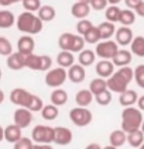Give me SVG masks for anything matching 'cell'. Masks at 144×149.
Segmentation results:
<instances>
[{"label": "cell", "instance_id": "cell-11", "mask_svg": "<svg viewBox=\"0 0 144 149\" xmlns=\"http://www.w3.org/2000/svg\"><path fill=\"white\" fill-rule=\"evenodd\" d=\"M114 38H116V44L120 47H127L130 45L133 38H134V34L131 31L130 27H120L116 30L114 33Z\"/></svg>", "mask_w": 144, "mask_h": 149}, {"label": "cell", "instance_id": "cell-24", "mask_svg": "<svg viewBox=\"0 0 144 149\" xmlns=\"http://www.w3.org/2000/svg\"><path fill=\"white\" fill-rule=\"evenodd\" d=\"M37 16H38V18L41 20L42 23H50V21H52L55 18L57 11H55V8L52 6L45 4V6H41V8L37 11Z\"/></svg>", "mask_w": 144, "mask_h": 149}, {"label": "cell", "instance_id": "cell-12", "mask_svg": "<svg viewBox=\"0 0 144 149\" xmlns=\"http://www.w3.org/2000/svg\"><path fill=\"white\" fill-rule=\"evenodd\" d=\"M34 48H35V41L31 35H23L18 38L17 41V52L23 54V55H30L34 54Z\"/></svg>", "mask_w": 144, "mask_h": 149}, {"label": "cell", "instance_id": "cell-7", "mask_svg": "<svg viewBox=\"0 0 144 149\" xmlns=\"http://www.w3.org/2000/svg\"><path fill=\"white\" fill-rule=\"evenodd\" d=\"M117 51H119V45L116 44V41H113V40H106V41H100L99 44H96L95 54H96L98 58L110 61V59L116 55Z\"/></svg>", "mask_w": 144, "mask_h": 149}, {"label": "cell", "instance_id": "cell-21", "mask_svg": "<svg viewBox=\"0 0 144 149\" xmlns=\"http://www.w3.org/2000/svg\"><path fill=\"white\" fill-rule=\"evenodd\" d=\"M57 63L59 68H64V69H69L75 63V56L72 52L69 51H61L58 55H57Z\"/></svg>", "mask_w": 144, "mask_h": 149}, {"label": "cell", "instance_id": "cell-17", "mask_svg": "<svg viewBox=\"0 0 144 149\" xmlns=\"http://www.w3.org/2000/svg\"><path fill=\"white\" fill-rule=\"evenodd\" d=\"M89 13H91V6H89V3H85V1H76L71 7V14L78 20L86 18L89 16Z\"/></svg>", "mask_w": 144, "mask_h": 149}, {"label": "cell", "instance_id": "cell-53", "mask_svg": "<svg viewBox=\"0 0 144 149\" xmlns=\"http://www.w3.org/2000/svg\"><path fill=\"white\" fill-rule=\"evenodd\" d=\"M4 141V128L0 127V142Z\"/></svg>", "mask_w": 144, "mask_h": 149}, {"label": "cell", "instance_id": "cell-46", "mask_svg": "<svg viewBox=\"0 0 144 149\" xmlns=\"http://www.w3.org/2000/svg\"><path fill=\"white\" fill-rule=\"evenodd\" d=\"M141 3H143V0H124V4H126V7L130 8V10H133V11H134L136 8L138 7Z\"/></svg>", "mask_w": 144, "mask_h": 149}, {"label": "cell", "instance_id": "cell-19", "mask_svg": "<svg viewBox=\"0 0 144 149\" xmlns=\"http://www.w3.org/2000/svg\"><path fill=\"white\" fill-rule=\"evenodd\" d=\"M137 100H138V94L134 90H131V89H127L126 91L120 93V96H119V103L124 108L133 107L136 103H137Z\"/></svg>", "mask_w": 144, "mask_h": 149}, {"label": "cell", "instance_id": "cell-55", "mask_svg": "<svg viewBox=\"0 0 144 149\" xmlns=\"http://www.w3.org/2000/svg\"><path fill=\"white\" fill-rule=\"evenodd\" d=\"M102 149H117V148H114V146H112V145H107V146H105V148H102Z\"/></svg>", "mask_w": 144, "mask_h": 149}, {"label": "cell", "instance_id": "cell-36", "mask_svg": "<svg viewBox=\"0 0 144 149\" xmlns=\"http://www.w3.org/2000/svg\"><path fill=\"white\" fill-rule=\"evenodd\" d=\"M84 40L86 44H91V45H93V44H95V45L99 44V42L102 41V38H100V33H99L98 27L93 25L92 28L84 35Z\"/></svg>", "mask_w": 144, "mask_h": 149}, {"label": "cell", "instance_id": "cell-22", "mask_svg": "<svg viewBox=\"0 0 144 149\" xmlns=\"http://www.w3.org/2000/svg\"><path fill=\"white\" fill-rule=\"evenodd\" d=\"M109 145H112V146L120 148L127 142V134L123 130H114L109 135Z\"/></svg>", "mask_w": 144, "mask_h": 149}, {"label": "cell", "instance_id": "cell-6", "mask_svg": "<svg viewBox=\"0 0 144 149\" xmlns=\"http://www.w3.org/2000/svg\"><path fill=\"white\" fill-rule=\"evenodd\" d=\"M31 139L35 143H48L54 142V128L48 125H37L31 131Z\"/></svg>", "mask_w": 144, "mask_h": 149}, {"label": "cell", "instance_id": "cell-34", "mask_svg": "<svg viewBox=\"0 0 144 149\" xmlns=\"http://www.w3.org/2000/svg\"><path fill=\"white\" fill-rule=\"evenodd\" d=\"M25 68L31 70H41V55L30 54L25 56Z\"/></svg>", "mask_w": 144, "mask_h": 149}, {"label": "cell", "instance_id": "cell-26", "mask_svg": "<svg viewBox=\"0 0 144 149\" xmlns=\"http://www.w3.org/2000/svg\"><path fill=\"white\" fill-rule=\"evenodd\" d=\"M130 52L138 58H144V37L138 35L133 38V41L130 44Z\"/></svg>", "mask_w": 144, "mask_h": 149}, {"label": "cell", "instance_id": "cell-2", "mask_svg": "<svg viewBox=\"0 0 144 149\" xmlns=\"http://www.w3.org/2000/svg\"><path fill=\"white\" fill-rule=\"evenodd\" d=\"M16 25L18 31L23 33L24 35H37L42 31L44 23L38 18L37 14L30 13V11H23L16 18Z\"/></svg>", "mask_w": 144, "mask_h": 149}, {"label": "cell", "instance_id": "cell-56", "mask_svg": "<svg viewBox=\"0 0 144 149\" xmlns=\"http://www.w3.org/2000/svg\"><path fill=\"white\" fill-rule=\"evenodd\" d=\"M140 130H141V132L144 134V120H143V123H141V127H140Z\"/></svg>", "mask_w": 144, "mask_h": 149}, {"label": "cell", "instance_id": "cell-43", "mask_svg": "<svg viewBox=\"0 0 144 149\" xmlns=\"http://www.w3.org/2000/svg\"><path fill=\"white\" fill-rule=\"evenodd\" d=\"M34 145V142L31 138H25V136H21L18 141L14 143V149H31Z\"/></svg>", "mask_w": 144, "mask_h": 149}, {"label": "cell", "instance_id": "cell-42", "mask_svg": "<svg viewBox=\"0 0 144 149\" xmlns=\"http://www.w3.org/2000/svg\"><path fill=\"white\" fill-rule=\"evenodd\" d=\"M42 107H44V101L41 100V97H38V96L34 94L33 100H31V103H30V106H28V110H30L31 113H41Z\"/></svg>", "mask_w": 144, "mask_h": 149}, {"label": "cell", "instance_id": "cell-23", "mask_svg": "<svg viewBox=\"0 0 144 149\" xmlns=\"http://www.w3.org/2000/svg\"><path fill=\"white\" fill-rule=\"evenodd\" d=\"M98 30L100 33V38L102 41H106V40H110L114 33H116V25L113 23H109V21H103L98 25Z\"/></svg>", "mask_w": 144, "mask_h": 149}, {"label": "cell", "instance_id": "cell-33", "mask_svg": "<svg viewBox=\"0 0 144 149\" xmlns=\"http://www.w3.org/2000/svg\"><path fill=\"white\" fill-rule=\"evenodd\" d=\"M74 35H75V34H72V33H62L59 35L58 45H59V48H61V51H69V52H71Z\"/></svg>", "mask_w": 144, "mask_h": 149}, {"label": "cell", "instance_id": "cell-28", "mask_svg": "<svg viewBox=\"0 0 144 149\" xmlns=\"http://www.w3.org/2000/svg\"><path fill=\"white\" fill-rule=\"evenodd\" d=\"M127 143L131 148H136V149L140 148L144 143V134L141 132V130H137V131L127 134Z\"/></svg>", "mask_w": 144, "mask_h": 149}, {"label": "cell", "instance_id": "cell-51", "mask_svg": "<svg viewBox=\"0 0 144 149\" xmlns=\"http://www.w3.org/2000/svg\"><path fill=\"white\" fill-rule=\"evenodd\" d=\"M85 149H102V146L99 145V143H89Z\"/></svg>", "mask_w": 144, "mask_h": 149}, {"label": "cell", "instance_id": "cell-52", "mask_svg": "<svg viewBox=\"0 0 144 149\" xmlns=\"http://www.w3.org/2000/svg\"><path fill=\"white\" fill-rule=\"evenodd\" d=\"M120 1H122V0H107V3H109L110 6H117Z\"/></svg>", "mask_w": 144, "mask_h": 149}, {"label": "cell", "instance_id": "cell-20", "mask_svg": "<svg viewBox=\"0 0 144 149\" xmlns=\"http://www.w3.org/2000/svg\"><path fill=\"white\" fill-rule=\"evenodd\" d=\"M95 96H93L89 89H82V90L76 91L75 94V103L78 104V107H88L93 101Z\"/></svg>", "mask_w": 144, "mask_h": 149}, {"label": "cell", "instance_id": "cell-8", "mask_svg": "<svg viewBox=\"0 0 144 149\" xmlns=\"http://www.w3.org/2000/svg\"><path fill=\"white\" fill-rule=\"evenodd\" d=\"M33 97H34L33 93H30L28 90H25L23 87H16L10 93V101L13 104H16L17 107H23V108H28Z\"/></svg>", "mask_w": 144, "mask_h": 149}, {"label": "cell", "instance_id": "cell-45", "mask_svg": "<svg viewBox=\"0 0 144 149\" xmlns=\"http://www.w3.org/2000/svg\"><path fill=\"white\" fill-rule=\"evenodd\" d=\"M50 69H52V58L48 55H41V70L48 72Z\"/></svg>", "mask_w": 144, "mask_h": 149}, {"label": "cell", "instance_id": "cell-54", "mask_svg": "<svg viewBox=\"0 0 144 149\" xmlns=\"http://www.w3.org/2000/svg\"><path fill=\"white\" fill-rule=\"evenodd\" d=\"M4 99H6V96H4V93H3V90L0 89V104L4 101Z\"/></svg>", "mask_w": 144, "mask_h": 149}, {"label": "cell", "instance_id": "cell-10", "mask_svg": "<svg viewBox=\"0 0 144 149\" xmlns=\"http://www.w3.org/2000/svg\"><path fill=\"white\" fill-rule=\"evenodd\" d=\"M74 139V134L67 127H57L54 128V142L59 146L69 145Z\"/></svg>", "mask_w": 144, "mask_h": 149}, {"label": "cell", "instance_id": "cell-4", "mask_svg": "<svg viewBox=\"0 0 144 149\" xmlns=\"http://www.w3.org/2000/svg\"><path fill=\"white\" fill-rule=\"evenodd\" d=\"M68 79V72L64 68H54L50 69L45 74V84L51 89H59Z\"/></svg>", "mask_w": 144, "mask_h": 149}, {"label": "cell", "instance_id": "cell-9", "mask_svg": "<svg viewBox=\"0 0 144 149\" xmlns=\"http://www.w3.org/2000/svg\"><path fill=\"white\" fill-rule=\"evenodd\" d=\"M13 120H14V124L17 127H20L21 130H24L27 127H30L33 123V113L28 110V108H23L18 107L13 114Z\"/></svg>", "mask_w": 144, "mask_h": 149}, {"label": "cell", "instance_id": "cell-13", "mask_svg": "<svg viewBox=\"0 0 144 149\" xmlns=\"http://www.w3.org/2000/svg\"><path fill=\"white\" fill-rule=\"evenodd\" d=\"M95 70H96V74L98 77H102V79H109L112 74L114 73V65L112 61H107V59H100L96 66H95Z\"/></svg>", "mask_w": 144, "mask_h": 149}, {"label": "cell", "instance_id": "cell-49", "mask_svg": "<svg viewBox=\"0 0 144 149\" xmlns=\"http://www.w3.org/2000/svg\"><path fill=\"white\" fill-rule=\"evenodd\" d=\"M136 11V16H140V17H144V1L138 6V7L134 10Z\"/></svg>", "mask_w": 144, "mask_h": 149}, {"label": "cell", "instance_id": "cell-35", "mask_svg": "<svg viewBox=\"0 0 144 149\" xmlns=\"http://www.w3.org/2000/svg\"><path fill=\"white\" fill-rule=\"evenodd\" d=\"M120 11L122 8L119 6H107V8L105 10V17H106V21L109 23H119V18H120Z\"/></svg>", "mask_w": 144, "mask_h": 149}, {"label": "cell", "instance_id": "cell-57", "mask_svg": "<svg viewBox=\"0 0 144 149\" xmlns=\"http://www.w3.org/2000/svg\"><path fill=\"white\" fill-rule=\"evenodd\" d=\"M76 1H85V3H89L91 0H76Z\"/></svg>", "mask_w": 144, "mask_h": 149}, {"label": "cell", "instance_id": "cell-47", "mask_svg": "<svg viewBox=\"0 0 144 149\" xmlns=\"http://www.w3.org/2000/svg\"><path fill=\"white\" fill-rule=\"evenodd\" d=\"M31 149H52V146L48 143H35V145H33Z\"/></svg>", "mask_w": 144, "mask_h": 149}, {"label": "cell", "instance_id": "cell-30", "mask_svg": "<svg viewBox=\"0 0 144 149\" xmlns=\"http://www.w3.org/2000/svg\"><path fill=\"white\" fill-rule=\"evenodd\" d=\"M59 116V110L57 106L54 104H44V107L41 110V117L45 120V121H54L57 117Z\"/></svg>", "mask_w": 144, "mask_h": 149}, {"label": "cell", "instance_id": "cell-44", "mask_svg": "<svg viewBox=\"0 0 144 149\" xmlns=\"http://www.w3.org/2000/svg\"><path fill=\"white\" fill-rule=\"evenodd\" d=\"M89 6H91V8L96 10V11H100V10H106L109 3H107V0H91Z\"/></svg>", "mask_w": 144, "mask_h": 149}, {"label": "cell", "instance_id": "cell-41", "mask_svg": "<svg viewBox=\"0 0 144 149\" xmlns=\"http://www.w3.org/2000/svg\"><path fill=\"white\" fill-rule=\"evenodd\" d=\"M134 80L140 89H144V63L136 66L134 69Z\"/></svg>", "mask_w": 144, "mask_h": 149}, {"label": "cell", "instance_id": "cell-32", "mask_svg": "<svg viewBox=\"0 0 144 149\" xmlns=\"http://www.w3.org/2000/svg\"><path fill=\"white\" fill-rule=\"evenodd\" d=\"M134 21H136V11L130 10V8H124V10L120 11L119 23L123 27H129V25L134 24Z\"/></svg>", "mask_w": 144, "mask_h": 149}, {"label": "cell", "instance_id": "cell-50", "mask_svg": "<svg viewBox=\"0 0 144 149\" xmlns=\"http://www.w3.org/2000/svg\"><path fill=\"white\" fill-rule=\"evenodd\" d=\"M136 104H137V108H138L140 111H144V96H140Z\"/></svg>", "mask_w": 144, "mask_h": 149}, {"label": "cell", "instance_id": "cell-25", "mask_svg": "<svg viewBox=\"0 0 144 149\" xmlns=\"http://www.w3.org/2000/svg\"><path fill=\"white\" fill-rule=\"evenodd\" d=\"M51 104H54V106H57V107H59V106H64V104H67L68 101V93L64 89H54V91L51 93Z\"/></svg>", "mask_w": 144, "mask_h": 149}, {"label": "cell", "instance_id": "cell-27", "mask_svg": "<svg viewBox=\"0 0 144 149\" xmlns=\"http://www.w3.org/2000/svg\"><path fill=\"white\" fill-rule=\"evenodd\" d=\"M78 63L79 65H82V66H91L95 63V61H96V54H95V51L92 49H84L79 52V58H78Z\"/></svg>", "mask_w": 144, "mask_h": 149}, {"label": "cell", "instance_id": "cell-31", "mask_svg": "<svg viewBox=\"0 0 144 149\" xmlns=\"http://www.w3.org/2000/svg\"><path fill=\"white\" fill-rule=\"evenodd\" d=\"M89 90H91V93H92L93 96L107 90V82H106V79H102V77L93 79L92 82H91V84H89Z\"/></svg>", "mask_w": 144, "mask_h": 149}, {"label": "cell", "instance_id": "cell-15", "mask_svg": "<svg viewBox=\"0 0 144 149\" xmlns=\"http://www.w3.org/2000/svg\"><path fill=\"white\" fill-rule=\"evenodd\" d=\"M133 61V54L130 51L127 49H119L116 52V55L112 58V62L114 66H119V68H124V66H129Z\"/></svg>", "mask_w": 144, "mask_h": 149}, {"label": "cell", "instance_id": "cell-16", "mask_svg": "<svg viewBox=\"0 0 144 149\" xmlns=\"http://www.w3.org/2000/svg\"><path fill=\"white\" fill-rule=\"evenodd\" d=\"M67 72H68V79L72 83H82L85 80V77H86V70L79 63H74Z\"/></svg>", "mask_w": 144, "mask_h": 149}, {"label": "cell", "instance_id": "cell-5", "mask_svg": "<svg viewBox=\"0 0 144 149\" xmlns=\"http://www.w3.org/2000/svg\"><path fill=\"white\" fill-rule=\"evenodd\" d=\"M69 120L76 127H86L92 123L93 117L88 107H75L69 111Z\"/></svg>", "mask_w": 144, "mask_h": 149}, {"label": "cell", "instance_id": "cell-39", "mask_svg": "<svg viewBox=\"0 0 144 149\" xmlns=\"http://www.w3.org/2000/svg\"><path fill=\"white\" fill-rule=\"evenodd\" d=\"M92 27H93V24H92L91 20H88V18L79 20L78 24H76V33H78V35H82V37H84L85 34L88 33Z\"/></svg>", "mask_w": 144, "mask_h": 149}, {"label": "cell", "instance_id": "cell-1", "mask_svg": "<svg viewBox=\"0 0 144 149\" xmlns=\"http://www.w3.org/2000/svg\"><path fill=\"white\" fill-rule=\"evenodd\" d=\"M134 80V69L130 66L119 68V70H114V73L106 79L107 89L112 93H123L129 89V84Z\"/></svg>", "mask_w": 144, "mask_h": 149}, {"label": "cell", "instance_id": "cell-37", "mask_svg": "<svg viewBox=\"0 0 144 149\" xmlns=\"http://www.w3.org/2000/svg\"><path fill=\"white\" fill-rule=\"evenodd\" d=\"M24 11H30V13H37L41 8V0H23L21 1Z\"/></svg>", "mask_w": 144, "mask_h": 149}, {"label": "cell", "instance_id": "cell-18", "mask_svg": "<svg viewBox=\"0 0 144 149\" xmlns=\"http://www.w3.org/2000/svg\"><path fill=\"white\" fill-rule=\"evenodd\" d=\"M21 136H23L21 128L16 124H10L4 128V141H7L8 143H16Z\"/></svg>", "mask_w": 144, "mask_h": 149}, {"label": "cell", "instance_id": "cell-48", "mask_svg": "<svg viewBox=\"0 0 144 149\" xmlns=\"http://www.w3.org/2000/svg\"><path fill=\"white\" fill-rule=\"evenodd\" d=\"M18 0H0V6H3V7H8V6H11V4H14L17 3Z\"/></svg>", "mask_w": 144, "mask_h": 149}, {"label": "cell", "instance_id": "cell-29", "mask_svg": "<svg viewBox=\"0 0 144 149\" xmlns=\"http://www.w3.org/2000/svg\"><path fill=\"white\" fill-rule=\"evenodd\" d=\"M16 23V17L10 10H0V28L6 30L13 27Z\"/></svg>", "mask_w": 144, "mask_h": 149}, {"label": "cell", "instance_id": "cell-59", "mask_svg": "<svg viewBox=\"0 0 144 149\" xmlns=\"http://www.w3.org/2000/svg\"><path fill=\"white\" fill-rule=\"evenodd\" d=\"M138 149H144V143H143V145H141V146H140V148H138Z\"/></svg>", "mask_w": 144, "mask_h": 149}, {"label": "cell", "instance_id": "cell-38", "mask_svg": "<svg viewBox=\"0 0 144 149\" xmlns=\"http://www.w3.org/2000/svg\"><path fill=\"white\" fill-rule=\"evenodd\" d=\"M13 54V45L6 37H0V55L1 56H8Z\"/></svg>", "mask_w": 144, "mask_h": 149}, {"label": "cell", "instance_id": "cell-3", "mask_svg": "<svg viewBox=\"0 0 144 149\" xmlns=\"http://www.w3.org/2000/svg\"><path fill=\"white\" fill-rule=\"evenodd\" d=\"M143 113L137 107H126L122 111V130L126 134L140 130L143 123Z\"/></svg>", "mask_w": 144, "mask_h": 149}, {"label": "cell", "instance_id": "cell-14", "mask_svg": "<svg viewBox=\"0 0 144 149\" xmlns=\"http://www.w3.org/2000/svg\"><path fill=\"white\" fill-rule=\"evenodd\" d=\"M6 65L8 69L11 70H20L25 68V55L20 54V52H13L10 54L6 59Z\"/></svg>", "mask_w": 144, "mask_h": 149}, {"label": "cell", "instance_id": "cell-40", "mask_svg": "<svg viewBox=\"0 0 144 149\" xmlns=\"http://www.w3.org/2000/svg\"><path fill=\"white\" fill-rule=\"evenodd\" d=\"M95 100H96V103H98L99 106H109L110 101H112V91H110L109 89L102 91V93L95 96Z\"/></svg>", "mask_w": 144, "mask_h": 149}, {"label": "cell", "instance_id": "cell-58", "mask_svg": "<svg viewBox=\"0 0 144 149\" xmlns=\"http://www.w3.org/2000/svg\"><path fill=\"white\" fill-rule=\"evenodd\" d=\"M1 76H3V73H1V69H0V79H1Z\"/></svg>", "mask_w": 144, "mask_h": 149}]
</instances>
